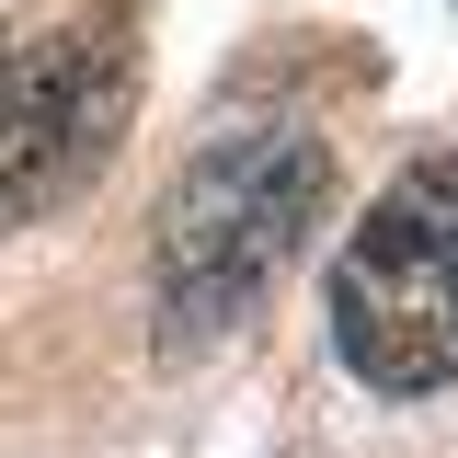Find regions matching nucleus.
Here are the masks:
<instances>
[{"mask_svg": "<svg viewBox=\"0 0 458 458\" xmlns=\"http://www.w3.org/2000/svg\"><path fill=\"white\" fill-rule=\"evenodd\" d=\"M126 126V47L114 35H35L0 57V229L47 218L114 161Z\"/></svg>", "mask_w": 458, "mask_h": 458, "instance_id": "obj_3", "label": "nucleus"}, {"mask_svg": "<svg viewBox=\"0 0 458 458\" xmlns=\"http://www.w3.org/2000/svg\"><path fill=\"white\" fill-rule=\"evenodd\" d=\"M333 355L378 401L458 378V161H412L333 252Z\"/></svg>", "mask_w": 458, "mask_h": 458, "instance_id": "obj_2", "label": "nucleus"}, {"mask_svg": "<svg viewBox=\"0 0 458 458\" xmlns=\"http://www.w3.org/2000/svg\"><path fill=\"white\" fill-rule=\"evenodd\" d=\"M321 195H333V161H321L310 126H286V114L218 126V138L183 161L172 207H161V252H149L161 310L183 333H229V321L298 264Z\"/></svg>", "mask_w": 458, "mask_h": 458, "instance_id": "obj_1", "label": "nucleus"}]
</instances>
